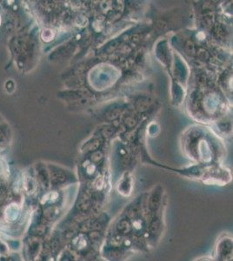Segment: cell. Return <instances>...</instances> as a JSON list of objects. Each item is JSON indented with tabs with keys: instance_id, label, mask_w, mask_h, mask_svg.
<instances>
[{
	"instance_id": "1",
	"label": "cell",
	"mask_w": 233,
	"mask_h": 261,
	"mask_svg": "<svg viewBox=\"0 0 233 261\" xmlns=\"http://www.w3.org/2000/svg\"><path fill=\"white\" fill-rule=\"evenodd\" d=\"M216 261H232V238L223 235L216 246Z\"/></svg>"
}]
</instances>
